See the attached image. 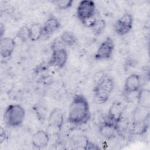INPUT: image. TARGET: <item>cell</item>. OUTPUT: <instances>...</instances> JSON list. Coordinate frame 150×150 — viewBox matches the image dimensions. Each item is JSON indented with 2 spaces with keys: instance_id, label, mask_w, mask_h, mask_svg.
I'll return each mask as SVG.
<instances>
[{
  "instance_id": "cell-1",
  "label": "cell",
  "mask_w": 150,
  "mask_h": 150,
  "mask_svg": "<svg viewBox=\"0 0 150 150\" xmlns=\"http://www.w3.org/2000/svg\"><path fill=\"white\" fill-rule=\"evenodd\" d=\"M90 117L88 100L81 94H75L69 107L67 121L73 125L80 126L86 124Z\"/></svg>"
},
{
  "instance_id": "cell-2",
  "label": "cell",
  "mask_w": 150,
  "mask_h": 150,
  "mask_svg": "<svg viewBox=\"0 0 150 150\" xmlns=\"http://www.w3.org/2000/svg\"><path fill=\"white\" fill-rule=\"evenodd\" d=\"M114 83L113 79L107 76L101 77L93 88V98L98 104L105 103L109 99L113 90Z\"/></svg>"
},
{
  "instance_id": "cell-3",
  "label": "cell",
  "mask_w": 150,
  "mask_h": 150,
  "mask_svg": "<svg viewBox=\"0 0 150 150\" xmlns=\"http://www.w3.org/2000/svg\"><path fill=\"white\" fill-rule=\"evenodd\" d=\"M96 13V5L91 0H83L79 4L76 15L78 19L85 26L90 28L96 18H94Z\"/></svg>"
},
{
  "instance_id": "cell-4",
  "label": "cell",
  "mask_w": 150,
  "mask_h": 150,
  "mask_svg": "<svg viewBox=\"0 0 150 150\" xmlns=\"http://www.w3.org/2000/svg\"><path fill=\"white\" fill-rule=\"evenodd\" d=\"M25 117V109L19 104H10L5 109L4 114L5 124L10 127L20 126Z\"/></svg>"
},
{
  "instance_id": "cell-5",
  "label": "cell",
  "mask_w": 150,
  "mask_h": 150,
  "mask_svg": "<svg viewBox=\"0 0 150 150\" xmlns=\"http://www.w3.org/2000/svg\"><path fill=\"white\" fill-rule=\"evenodd\" d=\"M133 17L129 13H125L119 18L114 25L116 34L124 36L129 33L133 26Z\"/></svg>"
},
{
  "instance_id": "cell-6",
  "label": "cell",
  "mask_w": 150,
  "mask_h": 150,
  "mask_svg": "<svg viewBox=\"0 0 150 150\" xmlns=\"http://www.w3.org/2000/svg\"><path fill=\"white\" fill-rule=\"evenodd\" d=\"M114 40L110 38L107 37L99 46L94 57L97 60H103L109 59L113 53L114 50Z\"/></svg>"
},
{
  "instance_id": "cell-7",
  "label": "cell",
  "mask_w": 150,
  "mask_h": 150,
  "mask_svg": "<svg viewBox=\"0 0 150 150\" xmlns=\"http://www.w3.org/2000/svg\"><path fill=\"white\" fill-rule=\"evenodd\" d=\"M67 58L68 54L64 47L53 49L48 62V65L50 67L62 69L66 64Z\"/></svg>"
},
{
  "instance_id": "cell-8",
  "label": "cell",
  "mask_w": 150,
  "mask_h": 150,
  "mask_svg": "<svg viewBox=\"0 0 150 150\" xmlns=\"http://www.w3.org/2000/svg\"><path fill=\"white\" fill-rule=\"evenodd\" d=\"M98 130L101 135L107 140L114 138L119 132L118 125L108 120L107 118L99 125Z\"/></svg>"
},
{
  "instance_id": "cell-9",
  "label": "cell",
  "mask_w": 150,
  "mask_h": 150,
  "mask_svg": "<svg viewBox=\"0 0 150 150\" xmlns=\"http://www.w3.org/2000/svg\"><path fill=\"white\" fill-rule=\"evenodd\" d=\"M141 77L137 73H132L128 76L124 83V93L126 95L138 92L141 89Z\"/></svg>"
},
{
  "instance_id": "cell-10",
  "label": "cell",
  "mask_w": 150,
  "mask_h": 150,
  "mask_svg": "<svg viewBox=\"0 0 150 150\" xmlns=\"http://www.w3.org/2000/svg\"><path fill=\"white\" fill-rule=\"evenodd\" d=\"M64 123V115L59 108H55L50 113L48 118L49 128L60 131Z\"/></svg>"
},
{
  "instance_id": "cell-11",
  "label": "cell",
  "mask_w": 150,
  "mask_h": 150,
  "mask_svg": "<svg viewBox=\"0 0 150 150\" xmlns=\"http://www.w3.org/2000/svg\"><path fill=\"white\" fill-rule=\"evenodd\" d=\"M16 42L10 37H3L0 40V54L2 59H8L12 55Z\"/></svg>"
},
{
  "instance_id": "cell-12",
  "label": "cell",
  "mask_w": 150,
  "mask_h": 150,
  "mask_svg": "<svg viewBox=\"0 0 150 150\" xmlns=\"http://www.w3.org/2000/svg\"><path fill=\"white\" fill-rule=\"evenodd\" d=\"M50 136L47 131L43 129L37 131L32 137V145L37 149H44L47 146Z\"/></svg>"
},
{
  "instance_id": "cell-13",
  "label": "cell",
  "mask_w": 150,
  "mask_h": 150,
  "mask_svg": "<svg viewBox=\"0 0 150 150\" xmlns=\"http://www.w3.org/2000/svg\"><path fill=\"white\" fill-rule=\"evenodd\" d=\"M123 108L120 103H114L109 108L107 118L111 122L118 125L122 121Z\"/></svg>"
},
{
  "instance_id": "cell-14",
  "label": "cell",
  "mask_w": 150,
  "mask_h": 150,
  "mask_svg": "<svg viewBox=\"0 0 150 150\" xmlns=\"http://www.w3.org/2000/svg\"><path fill=\"white\" fill-rule=\"evenodd\" d=\"M43 26V36H50L60 27L61 24L58 19L55 16L49 18L44 23Z\"/></svg>"
},
{
  "instance_id": "cell-15",
  "label": "cell",
  "mask_w": 150,
  "mask_h": 150,
  "mask_svg": "<svg viewBox=\"0 0 150 150\" xmlns=\"http://www.w3.org/2000/svg\"><path fill=\"white\" fill-rule=\"evenodd\" d=\"M149 109L138 106L133 112V124L149 121Z\"/></svg>"
},
{
  "instance_id": "cell-16",
  "label": "cell",
  "mask_w": 150,
  "mask_h": 150,
  "mask_svg": "<svg viewBox=\"0 0 150 150\" xmlns=\"http://www.w3.org/2000/svg\"><path fill=\"white\" fill-rule=\"evenodd\" d=\"M137 95L138 106L149 109L150 108V91L148 89L141 88Z\"/></svg>"
},
{
  "instance_id": "cell-17",
  "label": "cell",
  "mask_w": 150,
  "mask_h": 150,
  "mask_svg": "<svg viewBox=\"0 0 150 150\" xmlns=\"http://www.w3.org/2000/svg\"><path fill=\"white\" fill-rule=\"evenodd\" d=\"M43 36V26L39 23H34L29 27V38L31 41L36 42Z\"/></svg>"
},
{
  "instance_id": "cell-18",
  "label": "cell",
  "mask_w": 150,
  "mask_h": 150,
  "mask_svg": "<svg viewBox=\"0 0 150 150\" xmlns=\"http://www.w3.org/2000/svg\"><path fill=\"white\" fill-rule=\"evenodd\" d=\"M63 45L73 46L77 43V39L74 34L69 31H64L59 38Z\"/></svg>"
},
{
  "instance_id": "cell-19",
  "label": "cell",
  "mask_w": 150,
  "mask_h": 150,
  "mask_svg": "<svg viewBox=\"0 0 150 150\" xmlns=\"http://www.w3.org/2000/svg\"><path fill=\"white\" fill-rule=\"evenodd\" d=\"M106 26L105 21L102 19H96L90 27L93 33L96 36L100 35L104 30Z\"/></svg>"
},
{
  "instance_id": "cell-20",
  "label": "cell",
  "mask_w": 150,
  "mask_h": 150,
  "mask_svg": "<svg viewBox=\"0 0 150 150\" xmlns=\"http://www.w3.org/2000/svg\"><path fill=\"white\" fill-rule=\"evenodd\" d=\"M15 40H19L21 43L26 42L29 38V28L26 26H22L18 31Z\"/></svg>"
},
{
  "instance_id": "cell-21",
  "label": "cell",
  "mask_w": 150,
  "mask_h": 150,
  "mask_svg": "<svg viewBox=\"0 0 150 150\" xmlns=\"http://www.w3.org/2000/svg\"><path fill=\"white\" fill-rule=\"evenodd\" d=\"M60 10H65L71 8L73 5V0H59L53 2Z\"/></svg>"
},
{
  "instance_id": "cell-22",
  "label": "cell",
  "mask_w": 150,
  "mask_h": 150,
  "mask_svg": "<svg viewBox=\"0 0 150 150\" xmlns=\"http://www.w3.org/2000/svg\"><path fill=\"white\" fill-rule=\"evenodd\" d=\"M84 149H99L100 148L96 145L94 143L92 142L87 138H84Z\"/></svg>"
},
{
  "instance_id": "cell-23",
  "label": "cell",
  "mask_w": 150,
  "mask_h": 150,
  "mask_svg": "<svg viewBox=\"0 0 150 150\" xmlns=\"http://www.w3.org/2000/svg\"><path fill=\"white\" fill-rule=\"evenodd\" d=\"M6 137V133L4 128H3L2 127H1L0 129V143L1 144H2V142L5 141Z\"/></svg>"
},
{
  "instance_id": "cell-24",
  "label": "cell",
  "mask_w": 150,
  "mask_h": 150,
  "mask_svg": "<svg viewBox=\"0 0 150 150\" xmlns=\"http://www.w3.org/2000/svg\"><path fill=\"white\" fill-rule=\"evenodd\" d=\"M5 25H3L2 23H1V26H0V33H1V39L3 38V35L4 33L5 32Z\"/></svg>"
}]
</instances>
